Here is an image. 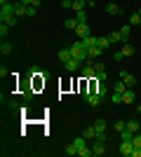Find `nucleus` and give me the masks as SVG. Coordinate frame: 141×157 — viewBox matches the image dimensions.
<instances>
[{
  "instance_id": "nucleus-1",
  "label": "nucleus",
  "mask_w": 141,
  "mask_h": 157,
  "mask_svg": "<svg viewBox=\"0 0 141 157\" xmlns=\"http://www.w3.org/2000/svg\"><path fill=\"white\" fill-rule=\"evenodd\" d=\"M17 14H14V5L12 2H5V5H0V21L7 24V26H14L17 24Z\"/></svg>"
},
{
  "instance_id": "nucleus-2",
  "label": "nucleus",
  "mask_w": 141,
  "mask_h": 157,
  "mask_svg": "<svg viewBox=\"0 0 141 157\" xmlns=\"http://www.w3.org/2000/svg\"><path fill=\"white\" fill-rule=\"evenodd\" d=\"M68 49H71V56H73V59H78L80 63H82V61H87V47H85V42H82V40L73 42Z\"/></svg>"
},
{
  "instance_id": "nucleus-3",
  "label": "nucleus",
  "mask_w": 141,
  "mask_h": 157,
  "mask_svg": "<svg viewBox=\"0 0 141 157\" xmlns=\"http://www.w3.org/2000/svg\"><path fill=\"white\" fill-rule=\"evenodd\" d=\"M132 150H134V145H132V141H120V148H118V152L125 157H132Z\"/></svg>"
},
{
  "instance_id": "nucleus-4",
  "label": "nucleus",
  "mask_w": 141,
  "mask_h": 157,
  "mask_svg": "<svg viewBox=\"0 0 141 157\" xmlns=\"http://www.w3.org/2000/svg\"><path fill=\"white\" fill-rule=\"evenodd\" d=\"M94 78H96V80H101V82L106 80V66L101 63V61H99V63L94 61Z\"/></svg>"
},
{
  "instance_id": "nucleus-5",
  "label": "nucleus",
  "mask_w": 141,
  "mask_h": 157,
  "mask_svg": "<svg viewBox=\"0 0 141 157\" xmlns=\"http://www.w3.org/2000/svg\"><path fill=\"white\" fill-rule=\"evenodd\" d=\"M75 35L82 40V38H87V35H92V31H89L87 24H78V26H75Z\"/></svg>"
},
{
  "instance_id": "nucleus-6",
  "label": "nucleus",
  "mask_w": 141,
  "mask_h": 157,
  "mask_svg": "<svg viewBox=\"0 0 141 157\" xmlns=\"http://www.w3.org/2000/svg\"><path fill=\"white\" fill-rule=\"evenodd\" d=\"M82 96H85V101H87L89 105H99L101 103V96L96 92H87V94H82Z\"/></svg>"
},
{
  "instance_id": "nucleus-7",
  "label": "nucleus",
  "mask_w": 141,
  "mask_h": 157,
  "mask_svg": "<svg viewBox=\"0 0 141 157\" xmlns=\"http://www.w3.org/2000/svg\"><path fill=\"white\" fill-rule=\"evenodd\" d=\"M92 152H94V157H101V155H104V152H106L104 141H94V143H92Z\"/></svg>"
},
{
  "instance_id": "nucleus-8",
  "label": "nucleus",
  "mask_w": 141,
  "mask_h": 157,
  "mask_svg": "<svg viewBox=\"0 0 141 157\" xmlns=\"http://www.w3.org/2000/svg\"><path fill=\"white\" fill-rule=\"evenodd\" d=\"M64 68H66L68 73H78V71H80V61H78V59H68L66 63H64Z\"/></svg>"
},
{
  "instance_id": "nucleus-9",
  "label": "nucleus",
  "mask_w": 141,
  "mask_h": 157,
  "mask_svg": "<svg viewBox=\"0 0 141 157\" xmlns=\"http://www.w3.org/2000/svg\"><path fill=\"white\" fill-rule=\"evenodd\" d=\"M120 80H125V85H127V87H134L136 85V78L132 75V73H125V71L120 73Z\"/></svg>"
},
{
  "instance_id": "nucleus-10",
  "label": "nucleus",
  "mask_w": 141,
  "mask_h": 157,
  "mask_svg": "<svg viewBox=\"0 0 141 157\" xmlns=\"http://www.w3.org/2000/svg\"><path fill=\"white\" fill-rule=\"evenodd\" d=\"M106 38L111 40L113 45H115V42H125V40H122V33H120V31H111V33L106 35Z\"/></svg>"
},
{
  "instance_id": "nucleus-11",
  "label": "nucleus",
  "mask_w": 141,
  "mask_h": 157,
  "mask_svg": "<svg viewBox=\"0 0 141 157\" xmlns=\"http://www.w3.org/2000/svg\"><path fill=\"white\" fill-rule=\"evenodd\" d=\"M101 52H104V49H101L99 45L96 47H87V59H96V56H101Z\"/></svg>"
},
{
  "instance_id": "nucleus-12",
  "label": "nucleus",
  "mask_w": 141,
  "mask_h": 157,
  "mask_svg": "<svg viewBox=\"0 0 141 157\" xmlns=\"http://www.w3.org/2000/svg\"><path fill=\"white\" fill-rule=\"evenodd\" d=\"M134 96H136V94H134V89L129 87L127 92L122 94V103H134Z\"/></svg>"
},
{
  "instance_id": "nucleus-13",
  "label": "nucleus",
  "mask_w": 141,
  "mask_h": 157,
  "mask_svg": "<svg viewBox=\"0 0 141 157\" xmlns=\"http://www.w3.org/2000/svg\"><path fill=\"white\" fill-rule=\"evenodd\" d=\"M92 92H96L101 98H104V96H106V82H101V80H99V82L94 85V89H92Z\"/></svg>"
},
{
  "instance_id": "nucleus-14",
  "label": "nucleus",
  "mask_w": 141,
  "mask_h": 157,
  "mask_svg": "<svg viewBox=\"0 0 141 157\" xmlns=\"http://www.w3.org/2000/svg\"><path fill=\"white\" fill-rule=\"evenodd\" d=\"M106 12L108 14H122V7L115 5V2H108V5H106Z\"/></svg>"
},
{
  "instance_id": "nucleus-15",
  "label": "nucleus",
  "mask_w": 141,
  "mask_h": 157,
  "mask_svg": "<svg viewBox=\"0 0 141 157\" xmlns=\"http://www.w3.org/2000/svg\"><path fill=\"white\" fill-rule=\"evenodd\" d=\"M96 134H99V131L94 129V124H92V127H87V129H82V136L87 138V141H89V138H96Z\"/></svg>"
},
{
  "instance_id": "nucleus-16",
  "label": "nucleus",
  "mask_w": 141,
  "mask_h": 157,
  "mask_svg": "<svg viewBox=\"0 0 141 157\" xmlns=\"http://www.w3.org/2000/svg\"><path fill=\"white\" fill-rule=\"evenodd\" d=\"M127 89H129V87L125 85V80H118V82H115V89H113V92H115V94H125Z\"/></svg>"
},
{
  "instance_id": "nucleus-17",
  "label": "nucleus",
  "mask_w": 141,
  "mask_h": 157,
  "mask_svg": "<svg viewBox=\"0 0 141 157\" xmlns=\"http://www.w3.org/2000/svg\"><path fill=\"white\" fill-rule=\"evenodd\" d=\"M120 52H122V56H132V54H134L136 49H134V45H129V42H125V45H122V49H120Z\"/></svg>"
},
{
  "instance_id": "nucleus-18",
  "label": "nucleus",
  "mask_w": 141,
  "mask_h": 157,
  "mask_svg": "<svg viewBox=\"0 0 141 157\" xmlns=\"http://www.w3.org/2000/svg\"><path fill=\"white\" fill-rule=\"evenodd\" d=\"M120 33H122V40L127 42V40H129V35H132V26H129V24H125V26L120 28ZM125 42H122V45H125Z\"/></svg>"
},
{
  "instance_id": "nucleus-19",
  "label": "nucleus",
  "mask_w": 141,
  "mask_h": 157,
  "mask_svg": "<svg viewBox=\"0 0 141 157\" xmlns=\"http://www.w3.org/2000/svg\"><path fill=\"white\" fill-rule=\"evenodd\" d=\"M82 42H85V47H96V45H99V38L87 35V38H82Z\"/></svg>"
},
{
  "instance_id": "nucleus-20",
  "label": "nucleus",
  "mask_w": 141,
  "mask_h": 157,
  "mask_svg": "<svg viewBox=\"0 0 141 157\" xmlns=\"http://www.w3.org/2000/svg\"><path fill=\"white\" fill-rule=\"evenodd\" d=\"M10 52H12V42H7V40H2V42H0V54L5 56V54H10Z\"/></svg>"
},
{
  "instance_id": "nucleus-21",
  "label": "nucleus",
  "mask_w": 141,
  "mask_h": 157,
  "mask_svg": "<svg viewBox=\"0 0 141 157\" xmlns=\"http://www.w3.org/2000/svg\"><path fill=\"white\" fill-rule=\"evenodd\" d=\"M85 7H87V0H73V10L75 12H82Z\"/></svg>"
},
{
  "instance_id": "nucleus-22",
  "label": "nucleus",
  "mask_w": 141,
  "mask_h": 157,
  "mask_svg": "<svg viewBox=\"0 0 141 157\" xmlns=\"http://www.w3.org/2000/svg\"><path fill=\"white\" fill-rule=\"evenodd\" d=\"M68 59H73V56H71V49H61V52H59V61H61V63H66Z\"/></svg>"
},
{
  "instance_id": "nucleus-23",
  "label": "nucleus",
  "mask_w": 141,
  "mask_h": 157,
  "mask_svg": "<svg viewBox=\"0 0 141 157\" xmlns=\"http://www.w3.org/2000/svg\"><path fill=\"white\" fill-rule=\"evenodd\" d=\"M139 24H141V14L134 12L132 17H129V26H139Z\"/></svg>"
},
{
  "instance_id": "nucleus-24",
  "label": "nucleus",
  "mask_w": 141,
  "mask_h": 157,
  "mask_svg": "<svg viewBox=\"0 0 141 157\" xmlns=\"http://www.w3.org/2000/svg\"><path fill=\"white\" fill-rule=\"evenodd\" d=\"M127 129H129V131H134V134H136V131L141 129V124L136 122V120H129V122H127Z\"/></svg>"
},
{
  "instance_id": "nucleus-25",
  "label": "nucleus",
  "mask_w": 141,
  "mask_h": 157,
  "mask_svg": "<svg viewBox=\"0 0 141 157\" xmlns=\"http://www.w3.org/2000/svg\"><path fill=\"white\" fill-rule=\"evenodd\" d=\"M120 138H122V141H132V138H134V131H129V129L120 131Z\"/></svg>"
},
{
  "instance_id": "nucleus-26",
  "label": "nucleus",
  "mask_w": 141,
  "mask_h": 157,
  "mask_svg": "<svg viewBox=\"0 0 141 157\" xmlns=\"http://www.w3.org/2000/svg\"><path fill=\"white\" fill-rule=\"evenodd\" d=\"M94 129L96 131H106V120H96V122H94Z\"/></svg>"
},
{
  "instance_id": "nucleus-27",
  "label": "nucleus",
  "mask_w": 141,
  "mask_h": 157,
  "mask_svg": "<svg viewBox=\"0 0 141 157\" xmlns=\"http://www.w3.org/2000/svg\"><path fill=\"white\" fill-rule=\"evenodd\" d=\"M111 45H113V42H111L108 38H99V47H101V49H108Z\"/></svg>"
},
{
  "instance_id": "nucleus-28",
  "label": "nucleus",
  "mask_w": 141,
  "mask_h": 157,
  "mask_svg": "<svg viewBox=\"0 0 141 157\" xmlns=\"http://www.w3.org/2000/svg\"><path fill=\"white\" fill-rule=\"evenodd\" d=\"M24 5H28V7H40L42 5V0H21Z\"/></svg>"
},
{
  "instance_id": "nucleus-29",
  "label": "nucleus",
  "mask_w": 141,
  "mask_h": 157,
  "mask_svg": "<svg viewBox=\"0 0 141 157\" xmlns=\"http://www.w3.org/2000/svg\"><path fill=\"white\" fill-rule=\"evenodd\" d=\"M10 28H12V26H7V24H2V21H0V35H2V38H7Z\"/></svg>"
},
{
  "instance_id": "nucleus-30",
  "label": "nucleus",
  "mask_w": 141,
  "mask_h": 157,
  "mask_svg": "<svg viewBox=\"0 0 141 157\" xmlns=\"http://www.w3.org/2000/svg\"><path fill=\"white\" fill-rule=\"evenodd\" d=\"M66 28H71V31H75V26H78V19H66V24H64Z\"/></svg>"
},
{
  "instance_id": "nucleus-31",
  "label": "nucleus",
  "mask_w": 141,
  "mask_h": 157,
  "mask_svg": "<svg viewBox=\"0 0 141 157\" xmlns=\"http://www.w3.org/2000/svg\"><path fill=\"white\" fill-rule=\"evenodd\" d=\"M75 19H78V24H87V14H85V10H82V12H78V17H75Z\"/></svg>"
},
{
  "instance_id": "nucleus-32",
  "label": "nucleus",
  "mask_w": 141,
  "mask_h": 157,
  "mask_svg": "<svg viewBox=\"0 0 141 157\" xmlns=\"http://www.w3.org/2000/svg\"><path fill=\"white\" fill-rule=\"evenodd\" d=\"M125 129H127V122L118 120V122H115V131H125Z\"/></svg>"
},
{
  "instance_id": "nucleus-33",
  "label": "nucleus",
  "mask_w": 141,
  "mask_h": 157,
  "mask_svg": "<svg viewBox=\"0 0 141 157\" xmlns=\"http://www.w3.org/2000/svg\"><path fill=\"white\" fill-rule=\"evenodd\" d=\"M66 155H78V148H75V143L66 145Z\"/></svg>"
},
{
  "instance_id": "nucleus-34",
  "label": "nucleus",
  "mask_w": 141,
  "mask_h": 157,
  "mask_svg": "<svg viewBox=\"0 0 141 157\" xmlns=\"http://www.w3.org/2000/svg\"><path fill=\"white\" fill-rule=\"evenodd\" d=\"M132 145H134V148H141V134H134V138H132Z\"/></svg>"
},
{
  "instance_id": "nucleus-35",
  "label": "nucleus",
  "mask_w": 141,
  "mask_h": 157,
  "mask_svg": "<svg viewBox=\"0 0 141 157\" xmlns=\"http://www.w3.org/2000/svg\"><path fill=\"white\" fill-rule=\"evenodd\" d=\"M111 101H113L115 105H118V103H122V94H115V92H113V96H111Z\"/></svg>"
},
{
  "instance_id": "nucleus-36",
  "label": "nucleus",
  "mask_w": 141,
  "mask_h": 157,
  "mask_svg": "<svg viewBox=\"0 0 141 157\" xmlns=\"http://www.w3.org/2000/svg\"><path fill=\"white\" fill-rule=\"evenodd\" d=\"M61 7L64 10H73V0H61Z\"/></svg>"
},
{
  "instance_id": "nucleus-37",
  "label": "nucleus",
  "mask_w": 141,
  "mask_h": 157,
  "mask_svg": "<svg viewBox=\"0 0 141 157\" xmlns=\"http://www.w3.org/2000/svg\"><path fill=\"white\" fill-rule=\"evenodd\" d=\"M111 56H113V61H122V59H125V56H122V52H120V49H118V52H113V54H111Z\"/></svg>"
},
{
  "instance_id": "nucleus-38",
  "label": "nucleus",
  "mask_w": 141,
  "mask_h": 157,
  "mask_svg": "<svg viewBox=\"0 0 141 157\" xmlns=\"http://www.w3.org/2000/svg\"><path fill=\"white\" fill-rule=\"evenodd\" d=\"M132 157H141V148H134V150H132Z\"/></svg>"
},
{
  "instance_id": "nucleus-39",
  "label": "nucleus",
  "mask_w": 141,
  "mask_h": 157,
  "mask_svg": "<svg viewBox=\"0 0 141 157\" xmlns=\"http://www.w3.org/2000/svg\"><path fill=\"white\" fill-rule=\"evenodd\" d=\"M5 2H14V0H0V5H5Z\"/></svg>"
},
{
  "instance_id": "nucleus-40",
  "label": "nucleus",
  "mask_w": 141,
  "mask_h": 157,
  "mask_svg": "<svg viewBox=\"0 0 141 157\" xmlns=\"http://www.w3.org/2000/svg\"><path fill=\"white\" fill-rule=\"evenodd\" d=\"M136 113H141V103H139V105H136Z\"/></svg>"
},
{
  "instance_id": "nucleus-41",
  "label": "nucleus",
  "mask_w": 141,
  "mask_h": 157,
  "mask_svg": "<svg viewBox=\"0 0 141 157\" xmlns=\"http://www.w3.org/2000/svg\"><path fill=\"white\" fill-rule=\"evenodd\" d=\"M87 5H94V0H87Z\"/></svg>"
},
{
  "instance_id": "nucleus-42",
  "label": "nucleus",
  "mask_w": 141,
  "mask_h": 157,
  "mask_svg": "<svg viewBox=\"0 0 141 157\" xmlns=\"http://www.w3.org/2000/svg\"><path fill=\"white\" fill-rule=\"evenodd\" d=\"M139 14H141V7H139Z\"/></svg>"
}]
</instances>
